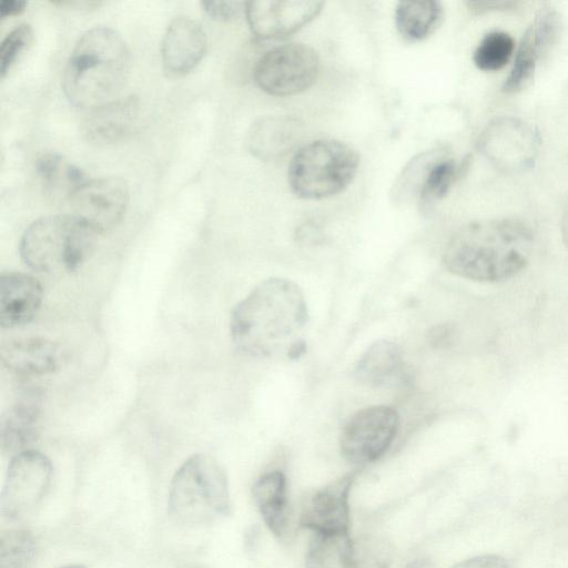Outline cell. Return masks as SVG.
I'll use <instances>...</instances> for the list:
<instances>
[{
	"instance_id": "cell-25",
	"label": "cell",
	"mask_w": 568,
	"mask_h": 568,
	"mask_svg": "<svg viewBox=\"0 0 568 568\" xmlns=\"http://www.w3.org/2000/svg\"><path fill=\"white\" fill-rule=\"evenodd\" d=\"M37 174L45 192L69 200L87 180L81 169L57 153L43 154L37 161Z\"/></svg>"
},
{
	"instance_id": "cell-39",
	"label": "cell",
	"mask_w": 568,
	"mask_h": 568,
	"mask_svg": "<svg viewBox=\"0 0 568 568\" xmlns=\"http://www.w3.org/2000/svg\"><path fill=\"white\" fill-rule=\"evenodd\" d=\"M61 568H85V567L80 566V565H71V566H65V567H61Z\"/></svg>"
},
{
	"instance_id": "cell-10",
	"label": "cell",
	"mask_w": 568,
	"mask_h": 568,
	"mask_svg": "<svg viewBox=\"0 0 568 568\" xmlns=\"http://www.w3.org/2000/svg\"><path fill=\"white\" fill-rule=\"evenodd\" d=\"M540 138L528 123L501 116L487 124L479 138L483 154L498 169L516 173L532 166Z\"/></svg>"
},
{
	"instance_id": "cell-21",
	"label": "cell",
	"mask_w": 568,
	"mask_h": 568,
	"mask_svg": "<svg viewBox=\"0 0 568 568\" xmlns=\"http://www.w3.org/2000/svg\"><path fill=\"white\" fill-rule=\"evenodd\" d=\"M252 495L267 528L282 538L288 526L286 476L281 470L263 474L253 485Z\"/></svg>"
},
{
	"instance_id": "cell-23",
	"label": "cell",
	"mask_w": 568,
	"mask_h": 568,
	"mask_svg": "<svg viewBox=\"0 0 568 568\" xmlns=\"http://www.w3.org/2000/svg\"><path fill=\"white\" fill-rule=\"evenodd\" d=\"M442 4L437 1H400L395 10L398 32L408 41H420L440 23Z\"/></svg>"
},
{
	"instance_id": "cell-18",
	"label": "cell",
	"mask_w": 568,
	"mask_h": 568,
	"mask_svg": "<svg viewBox=\"0 0 568 568\" xmlns=\"http://www.w3.org/2000/svg\"><path fill=\"white\" fill-rule=\"evenodd\" d=\"M43 291L30 274L8 272L0 275V326L16 328L28 324L37 315Z\"/></svg>"
},
{
	"instance_id": "cell-17",
	"label": "cell",
	"mask_w": 568,
	"mask_h": 568,
	"mask_svg": "<svg viewBox=\"0 0 568 568\" xmlns=\"http://www.w3.org/2000/svg\"><path fill=\"white\" fill-rule=\"evenodd\" d=\"M140 114L135 95L109 100L89 110L83 122V134L98 145L114 144L131 134Z\"/></svg>"
},
{
	"instance_id": "cell-33",
	"label": "cell",
	"mask_w": 568,
	"mask_h": 568,
	"mask_svg": "<svg viewBox=\"0 0 568 568\" xmlns=\"http://www.w3.org/2000/svg\"><path fill=\"white\" fill-rule=\"evenodd\" d=\"M470 11L484 13L494 10H507L517 6L516 1H468L466 2Z\"/></svg>"
},
{
	"instance_id": "cell-9",
	"label": "cell",
	"mask_w": 568,
	"mask_h": 568,
	"mask_svg": "<svg viewBox=\"0 0 568 568\" xmlns=\"http://www.w3.org/2000/svg\"><path fill=\"white\" fill-rule=\"evenodd\" d=\"M51 479L52 465L45 455L32 449L14 455L1 493L2 516L12 520L32 511L49 490Z\"/></svg>"
},
{
	"instance_id": "cell-31",
	"label": "cell",
	"mask_w": 568,
	"mask_h": 568,
	"mask_svg": "<svg viewBox=\"0 0 568 568\" xmlns=\"http://www.w3.org/2000/svg\"><path fill=\"white\" fill-rule=\"evenodd\" d=\"M202 8L211 19L232 21L245 13L246 2L241 1H202Z\"/></svg>"
},
{
	"instance_id": "cell-3",
	"label": "cell",
	"mask_w": 568,
	"mask_h": 568,
	"mask_svg": "<svg viewBox=\"0 0 568 568\" xmlns=\"http://www.w3.org/2000/svg\"><path fill=\"white\" fill-rule=\"evenodd\" d=\"M130 54L122 37L108 27L85 31L75 42L62 87L75 108L91 110L110 100L123 84Z\"/></svg>"
},
{
	"instance_id": "cell-35",
	"label": "cell",
	"mask_w": 568,
	"mask_h": 568,
	"mask_svg": "<svg viewBox=\"0 0 568 568\" xmlns=\"http://www.w3.org/2000/svg\"><path fill=\"white\" fill-rule=\"evenodd\" d=\"M27 6L22 0H1L0 1V18L20 14Z\"/></svg>"
},
{
	"instance_id": "cell-22",
	"label": "cell",
	"mask_w": 568,
	"mask_h": 568,
	"mask_svg": "<svg viewBox=\"0 0 568 568\" xmlns=\"http://www.w3.org/2000/svg\"><path fill=\"white\" fill-rule=\"evenodd\" d=\"M403 369L400 348L390 341H377L358 359L356 378L371 386H383L399 376Z\"/></svg>"
},
{
	"instance_id": "cell-30",
	"label": "cell",
	"mask_w": 568,
	"mask_h": 568,
	"mask_svg": "<svg viewBox=\"0 0 568 568\" xmlns=\"http://www.w3.org/2000/svg\"><path fill=\"white\" fill-rule=\"evenodd\" d=\"M33 39L32 28L28 23L17 26L7 34L0 45V75L3 78L19 58L29 48Z\"/></svg>"
},
{
	"instance_id": "cell-27",
	"label": "cell",
	"mask_w": 568,
	"mask_h": 568,
	"mask_svg": "<svg viewBox=\"0 0 568 568\" xmlns=\"http://www.w3.org/2000/svg\"><path fill=\"white\" fill-rule=\"evenodd\" d=\"M36 551L37 542L29 530H8L0 539V568H29Z\"/></svg>"
},
{
	"instance_id": "cell-13",
	"label": "cell",
	"mask_w": 568,
	"mask_h": 568,
	"mask_svg": "<svg viewBox=\"0 0 568 568\" xmlns=\"http://www.w3.org/2000/svg\"><path fill=\"white\" fill-rule=\"evenodd\" d=\"M561 27L559 13L542 8L523 36L513 68L503 85L505 93H516L527 88L538 64L557 40Z\"/></svg>"
},
{
	"instance_id": "cell-16",
	"label": "cell",
	"mask_w": 568,
	"mask_h": 568,
	"mask_svg": "<svg viewBox=\"0 0 568 568\" xmlns=\"http://www.w3.org/2000/svg\"><path fill=\"white\" fill-rule=\"evenodd\" d=\"M67 353L63 347L44 337H18L0 346L2 365L22 376H42L59 371Z\"/></svg>"
},
{
	"instance_id": "cell-11",
	"label": "cell",
	"mask_w": 568,
	"mask_h": 568,
	"mask_svg": "<svg viewBox=\"0 0 568 568\" xmlns=\"http://www.w3.org/2000/svg\"><path fill=\"white\" fill-rule=\"evenodd\" d=\"M129 186L119 176L87 180L69 197L72 215L98 234L113 229L129 205Z\"/></svg>"
},
{
	"instance_id": "cell-29",
	"label": "cell",
	"mask_w": 568,
	"mask_h": 568,
	"mask_svg": "<svg viewBox=\"0 0 568 568\" xmlns=\"http://www.w3.org/2000/svg\"><path fill=\"white\" fill-rule=\"evenodd\" d=\"M347 537H328L313 534L305 557V568L339 567L341 551Z\"/></svg>"
},
{
	"instance_id": "cell-4",
	"label": "cell",
	"mask_w": 568,
	"mask_h": 568,
	"mask_svg": "<svg viewBox=\"0 0 568 568\" xmlns=\"http://www.w3.org/2000/svg\"><path fill=\"white\" fill-rule=\"evenodd\" d=\"M99 234L74 215H50L23 232L19 251L31 270L60 274L78 270L91 255Z\"/></svg>"
},
{
	"instance_id": "cell-26",
	"label": "cell",
	"mask_w": 568,
	"mask_h": 568,
	"mask_svg": "<svg viewBox=\"0 0 568 568\" xmlns=\"http://www.w3.org/2000/svg\"><path fill=\"white\" fill-rule=\"evenodd\" d=\"M515 49L511 36L503 31L487 33L474 52V63L483 71H497L510 60Z\"/></svg>"
},
{
	"instance_id": "cell-5",
	"label": "cell",
	"mask_w": 568,
	"mask_h": 568,
	"mask_svg": "<svg viewBox=\"0 0 568 568\" xmlns=\"http://www.w3.org/2000/svg\"><path fill=\"white\" fill-rule=\"evenodd\" d=\"M227 477L209 454L190 456L174 474L168 498V513L184 525H204L230 513Z\"/></svg>"
},
{
	"instance_id": "cell-40",
	"label": "cell",
	"mask_w": 568,
	"mask_h": 568,
	"mask_svg": "<svg viewBox=\"0 0 568 568\" xmlns=\"http://www.w3.org/2000/svg\"><path fill=\"white\" fill-rule=\"evenodd\" d=\"M196 568H204V567H196Z\"/></svg>"
},
{
	"instance_id": "cell-37",
	"label": "cell",
	"mask_w": 568,
	"mask_h": 568,
	"mask_svg": "<svg viewBox=\"0 0 568 568\" xmlns=\"http://www.w3.org/2000/svg\"><path fill=\"white\" fill-rule=\"evenodd\" d=\"M404 568H433V564L427 558H416L407 564Z\"/></svg>"
},
{
	"instance_id": "cell-1",
	"label": "cell",
	"mask_w": 568,
	"mask_h": 568,
	"mask_svg": "<svg viewBox=\"0 0 568 568\" xmlns=\"http://www.w3.org/2000/svg\"><path fill=\"white\" fill-rule=\"evenodd\" d=\"M308 313L301 288L292 281L271 277L236 304L230 333L245 355L266 358L285 353L298 341Z\"/></svg>"
},
{
	"instance_id": "cell-24",
	"label": "cell",
	"mask_w": 568,
	"mask_h": 568,
	"mask_svg": "<svg viewBox=\"0 0 568 568\" xmlns=\"http://www.w3.org/2000/svg\"><path fill=\"white\" fill-rule=\"evenodd\" d=\"M393 555L392 542L383 536L348 537L342 547L339 568H388Z\"/></svg>"
},
{
	"instance_id": "cell-38",
	"label": "cell",
	"mask_w": 568,
	"mask_h": 568,
	"mask_svg": "<svg viewBox=\"0 0 568 568\" xmlns=\"http://www.w3.org/2000/svg\"><path fill=\"white\" fill-rule=\"evenodd\" d=\"M561 235L566 246L568 247V206L561 220Z\"/></svg>"
},
{
	"instance_id": "cell-20",
	"label": "cell",
	"mask_w": 568,
	"mask_h": 568,
	"mask_svg": "<svg viewBox=\"0 0 568 568\" xmlns=\"http://www.w3.org/2000/svg\"><path fill=\"white\" fill-rule=\"evenodd\" d=\"M302 126L292 116H268L255 122L247 135L248 150L261 160H273L300 140Z\"/></svg>"
},
{
	"instance_id": "cell-2",
	"label": "cell",
	"mask_w": 568,
	"mask_h": 568,
	"mask_svg": "<svg viewBox=\"0 0 568 568\" xmlns=\"http://www.w3.org/2000/svg\"><path fill=\"white\" fill-rule=\"evenodd\" d=\"M534 250L531 229L517 219L469 223L454 233L443 254L454 275L481 283L513 278L529 263Z\"/></svg>"
},
{
	"instance_id": "cell-19",
	"label": "cell",
	"mask_w": 568,
	"mask_h": 568,
	"mask_svg": "<svg viewBox=\"0 0 568 568\" xmlns=\"http://www.w3.org/2000/svg\"><path fill=\"white\" fill-rule=\"evenodd\" d=\"M42 397L39 390L23 392L4 413L0 423L3 453L17 455L37 439L40 430Z\"/></svg>"
},
{
	"instance_id": "cell-15",
	"label": "cell",
	"mask_w": 568,
	"mask_h": 568,
	"mask_svg": "<svg viewBox=\"0 0 568 568\" xmlns=\"http://www.w3.org/2000/svg\"><path fill=\"white\" fill-rule=\"evenodd\" d=\"M207 40L201 26L185 16L175 17L166 28L162 40L161 59L170 77L191 72L203 59Z\"/></svg>"
},
{
	"instance_id": "cell-7",
	"label": "cell",
	"mask_w": 568,
	"mask_h": 568,
	"mask_svg": "<svg viewBox=\"0 0 568 568\" xmlns=\"http://www.w3.org/2000/svg\"><path fill=\"white\" fill-rule=\"evenodd\" d=\"M316 51L303 43H287L265 52L254 68V80L264 92L286 97L308 89L317 79Z\"/></svg>"
},
{
	"instance_id": "cell-36",
	"label": "cell",
	"mask_w": 568,
	"mask_h": 568,
	"mask_svg": "<svg viewBox=\"0 0 568 568\" xmlns=\"http://www.w3.org/2000/svg\"><path fill=\"white\" fill-rule=\"evenodd\" d=\"M306 351V344L304 342V339H301L298 342H296L291 348L290 351L287 352V356L291 358V359H296V358H300Z\"/></svg>"
},
{
	"instance_id": "cell-14",
	"label": "cell",
	"mask_w": 568,
	"mask_h": 568,
	"mask_svg": "<svg viewBox=\"0 0 568 568\" xmlns=\"http://www.w3.org/2000/svg\"><path fill=\"white\" fill-rule=\"evenodd\" d=\"M324 2L308 0H258L245 4L252 32L260 39H274L294 33L312 21Z\"/></svg>"
},
{
	"instance_id": "cell-8",
	"label": "cell",
	"mask_w": 568,
	"mask_h": 568,
	"mask_svg": "<svg viewBox=\"0 0 568 568\" xmlns=\"http://www.w3.org/2000/svg\"><path fill=\"white\" fill-rule=\"evenodd\" d=\"M399 427L397 412L388 406H371L356 412L345 423L339 447L343 457L355 465L379 459L393 444Z\"/></svg>"
},
{
	"instance_id": "cell-12",
	"label": "cell",
	"mask_w": 568,
	"mask_h": 568,
	"mask_svg": "<svg viewBox=\"0 0 568 568\" xmlns=\"http://www.w3.org/2000/svg\"><path fill=\"white\" fill-rule=\"evenodd\" d=\"M357 475L348 473L304 497L300 526L316 535L349 536V493Z\"/></svg>"
},
{
	"instance_id": "cell-32",
	"label": "cell",
	"mask_w": 568,
	"mask_h": 568,
	"mask_svg": "<svg viewBox=\"0 0 568 568\" xmlns=\"http://www.w3.org/2000/svg\"><path fill=\"white\" fill-rule=\"evenodd\" d=\"M452 568H510V565L504 557L489 554L465 559Z\"/></svg>"
},
{
	"instance_id": "cell-28",
	"label": "cell",
	"mask_w": 568,
	"mask_h": 568,
	"mask_svg": "<svg viewBox=\"0 0 568 568\" xmlns=\"http://www.w3.org/2000/svg\"><path fill=\"white\" fill-rule=\"evenodd\" d=\"M460 166L454 160H444L429 168L420 187L423 203H433L444 197L457 180Z\"/></svg>"
},
{
	"instance_id": "cell-34",
	"label": "cell",
	"mask_w": 568,
	"mask_h": 568,
	"mask_svg": "<svg viewBox=\"0 0 568 568\" xmlns=\"http://www.w3.org/2000/svg\"><path fill=\"white\" fill-rule=\"evenodd\" d=\"M428 335L429 343L435 347L446 346L452 339V331L447 325L434 326Z\"/></svg>"
},
{
	"instance_id": "cell-6",
	"label": "cell",
	"mask_w": 568,
	"mask_h": 568,
	"mask_svg": "<svg viewBox=\"0 0 568 568\" xmlns=\"http://www.w3.org/2000/svg\"><path fill=\"white\" fill-rule=\"evenodd\" d=\"M358 153L335 140H318L303 145L288 165L293 193L306 200H320L342 192L354 179Z\"/></svg>"
}]
</instances>
